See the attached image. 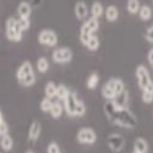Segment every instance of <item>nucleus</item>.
<instances>
[{
    "instance_id": "1",
    "label": "nucleus",
    "mask_w": 153,
    "mask_h": 153,
    "mask_svg": "<svg viewBox=\"0 0 153 153\" xmlns=\"http://www.w3.org/2000/svg\"><path fill=\"white\" fill-rule=\"evenodd\" d=\"M16 79L23 87H31L36 83V72L31 61H23L16 71Z\"/></svg>"
},
{
    "instance_id": "2",
    "label": "nucleus",
    "mask_w": 153,
    "mask_h": 153,
    "mask_svg": "<svg viewBox=\"0 0 153 153\" xmlns=\"http://www.w3.org/2000/svg\"><path fill=\"white\" fill-rule=\"evenodd\" d=\"M111 123L120 127H125V129H135L137 126V118L129 108H123L117 110V114Z\"/></svg>"
},
{
    "instance_id": "3",
    "label": "nucleus",
    "mask_w": 153,
    "mask_h": 153,
    "mask_svg": "<svg viewBox=\"0 0 153 153\" xmlns=\"http://www.w3.org/2000/svg\"><path fill=\"white\" fill-rule=\"evenodd\" d=\"M5 34L6 38L11 42H21L23 37V31L19 26L15 17H9L5 22Z\"/></svg>"
},
{
    "instance_id": "4",
    "label": "nucleus",
    "mask_w": 153,
    "mask_h": 153,
    "mask_svg": "<svg viewBox=\"0 0 153 153\" xmlns=\"http://www.w3.org/2000/svg\"><path fill=\"white\" fill-rule=\"evenodd\" d=\"M72 56H74L72 50L68 47L58 48L52 53V59L55 64H68L72 60Z\"/></svg>"
},
{
    "instance_id": "5",
    "label": "nucleus",
    "mask_w": 153,
    "mask_h": 153,
    "mask_svg": "<svg viewBox=\"0 0 153 153\" xmlns=\"http://www.w3.org/2000/svg\"><path fill=\"white\" fill-rule=\"evenodd\" d=\"M38 42L42 45L53 48L58 44V34L53 30H42L38 33Z\"/></svg>"
},
{
    "instance_id": "6",
    "label": "nucleus",
    "mask_w": 153,
    "mask_h": 153,
    "mask_svg": "<svg viewBox=\"0 0 153 153\" xmlns=\"http://www.w3.org/2000/svg\"><path fill=\"white\" fill-rule=\"evenodd\" d=\"M97 141V134L92 127H82L77 132V142L81 145H93Z\"/></svg>"
},
{
    "instance_id": "7",
    "label": "nucleus",
    "mask_w": 153,
    "mask_h": 153,
    "mask_svg": "<svg viewBox=\"0 0 153 153\" xmlns=\"http://www.w3.org/2000/svg\"><path fill=\"white\" fill-rule=\"evenodd\" d=\"M136 79H137L138 86H140L141 90H145V88L152 82L149 72H148V70L145 65H138L136 68Z\"/></svg>"
},
{
    "instance_id": "8",
    "label": "nucleus",
    "mask_w": 153,
    "mask_h": 153,
    "mask_svg": "<svg viewBox=\"0 0 153 153\" xmlns=\"http://www.w3.org/2000/svg\"><path fill=\"white\" fill-rule=\"evenodd\" d=\"M79 97L75 92H70L68 98L65 100H62L64 103V110L69 117H76V105H77Z\"/></svg>"
},
{
    "instance_id": "9",
    "label": "nucleus",
    "mask_w": 153,
    "mask_h": 153,
    "mask_svg": "<svg viewBox=\"0 0 153 153\" xmlns=\"http://www.w3.org/2000/svg\"><path fill=\"white\" fill-rule=\"evenodd\" d=\"M107 142L113 152H120L125 146V138L120 134H110L107 138Z\"/></svg>"
},
{
    "instance_id": "10",
    "label": "nucleus",
    "mask_w": 153,
    "mask_h": 153,
    "mask_svg": "<svg viewBox=\"0 0 153 153\" xmlns=\"http://www.w3.org/2000/svg\"><path fill=\"white\" fill-rule=\"evenodd\" d=\"M74 14H75V17L80 20V21H83L87 19L88 14H90V9H88L87 4L85 1H77L74 6Z\"/></svg>"
},
{
    "instance_id": "11",
    "label": "nucleus",
    "mask_w": 153,
    "mask_h": 153,
    "mask_svg": "<svg viewBox=\"0 0 153 153\" xmlns=\"http://www.w3.org/2000/svg\"><path fill=\"white\" fill-rule=\"evenodd\" d=\"M41 132H42V125L39 121H32L31 126H30V130H28V140L32 142H36L38 138L41 136Z\"/></svg>"
},
{
    "instance_id": "12",
    "label": "nucleus",
    "mask_w": 153,
    "mask_h": 153,
    "mask_svg": "<svg viewBox=\"0 0 153 153\" xmlns=\"http://www.w3.org/2000/svg\"><path fill=\"white\" fill-rule=\"evenodd\" d=\"M94 34V32L91 30V27L88 26L86 22H83V25L81 26V30H80V42L82 43V45L86 47L87 42L90 41V38Z\"/></svg>"
},
{
    "instance_id": "13",
    "label": "nucleus",
    "mask_w": 153,
    "mask_h": 153,
    "mask_svg": "<svg viewBox=\"0 0 153 153\" xmlns=\"http://www.w3.org/2000/svg\"><path fill=\"white\" fill-rule=\"evenodd\" d=\"M19 17H30L32 14V6L27 1H21L17 6Z\"/></svg>"
},
{
    "instance_id": "14",
    "label": "nucleus",
    "mask_w": 153,
    "mask_h": 153,
    "mask_svg": "<svg viewBox=\"0 0 153 153\" xmlns=\"http://www.w3.org/2000/svg\"><path fill=\"white\" fill-rule=\"evenodd\" d=\"M104 15L109 22H114L119 17V9L115 5H109V6H107V9L104 11Z\"/></svg>"
},
{
    "instance_id": "15",
    "label": "nucleus",
    "mask_w": 153,
    "mask_h": 153,
    "mask_svg": "<svg viewBox=\"0 0 153 153\" xmlns=\"http://www.w3.org/2000/svg\"><path fill=\"white\" fill-rule=\"evenodd\" d=\"M108 83L113 87L114 92H115L117 96H119L121 92L125 91V85H124V81L121 79H117V77H113L108 81Z\"/></svg>"
},
{
    "instance_id": "16",
    "label": "nucleus",
    "mask_w": 153,
    "mask_h": 153,
    "mask_svg": "<svg viewBox=\"0 0 153 153\" xmlns=\"http://www.w3.org/2000/svg\"><path fill=\"white\" fill-rule=\"evenodd\" d=\"M104 6L102 5V3L99 1H94L92 5H91V9H90V14L92 17H96V19H99L100 16L104 15Z\"/></svg>"
},
{
    "instance_id": "17",
    "label": "nucleus",
    "mask_w": 153,
    "mask_h": 153,
    "mask_svg": "<svg viewBox=\"0 0 153 153\" xmlns=\"http://www.w3.org/2000/svg\"><path fill=\"white\" fill-rule=\"evenodd\" d=\"M0 147H1L5 152H9L12 149V147H14V140H12V137L9 134L3 135L0 137Z\"/></svg>"
},
{
    "instance_id": "18",
    "label": "nucleus",
    "mask_w": 153,
    "mask_h": 153,
    "mask_svg": "<svg viewBox=\"0 0 153 153\" xmlns=\"http://www.w3.org/2000/svg\"><path fill=\"white\" fill-rule=\"evenodd\" d=\"M62 111H64V104H61L60 102H53V105L49 110L52 118H54V119L60 118L62 115Z\"/></svg>"
},
{
    "instance_id": "19",
    "label": "nucleus",
    "mask_w": 153,
    "mask_h": 153,
    "mask_svg": "<svg viewBox=\"0 0 153 153\" xmlns=\"http://www.w3.org/2000/svg\"><path fill=\"white\" fill-rule=\"evenodd\" d=\"M134 149L141 152V153H147L148 152V143L145 138L142 137H137L134 142Z\"/></svg>"
},
{
    "instance_id": "20",
    "label": "nucleus",
    "mask_w": 153,
    "mask_h": 153,
    "mask_svg": "<svg viewBox=\"0 0 153 153\" xmlns=\"http://www.w3.org/2000/svg\"><path fill=\"white\" fill-rule=\"evenodd\" d=\"M70 90L69 88L64 85V83H60V85H58L56 86V97H58V99L59 100H65L66 98H68V96L70 94Z\"/></svg>"
},
{
    "instance_id": "21",
    "label": "nucleus",
    "mask_w": 153,
    "mask_h": 153,
    "mask_svg": "<svg viewBox=\"0 0 153 153\" xmlns=\"http://www.w3.org/2000/svg\"><path fill=\"white\" fill-rule=\"evenodd\" d=\"M102 96H103L107 100H113L114 98L117 97L115 92H114V90H113V87L108 82L103 87H102Z\"/></svg>"
},
{
    "instance_id": "22",
    "label": "nucleus",
    "mask_w": 153,
    "mask_h": 153,
    "mask_svg": "<svg viewBox=\"0 0 153 153\" xmlns=\"http://www.w3.org/2000/svg\"><path fill=\"white\" fill-rule=\"evenodd\" d=\"M36 68H37V71L41 72V74H45L48 70H49V61L47 58L42 56L37 60V64H36Z\"/></svg>"
},
{
    "instance_id": "23",
    "label": "nucleus",
    "mask_w": 153,
    "mask_h": 153,
    "mask_svg": "<svg viewBox=\"0 0 153 153\" xmlns=\"http://www.w3.org/2000/svg\"><path fill=\"white\" fill-rule=\"evenodd\" d=\"M98 83H99V76H98V74L92 72L90 76H88L87 82H86L87 88H88V90H94V88H97Z\"/></svg>"
},
{
    "instance_id": "24",
    "label": "nucleus",
    "mask_w": 153,
    "mask_h": 153,
    "mask_svg": "<svg viewBox=\"0 0 153 153\" xmlns=\"http://www.w3.org/2000/svg\"><path fill=\"white\" fill-rule=\"evenodd\" d=\"M44 93H45V97L52 99L56 97V85L53 81H49L44 87Z\"/></svg>"
},
{
    "instance_id": "25",
    "label": "nucleus",
    "mask_w": 153,
    "mask_h": 153,
    "mask_svg": "<svg viewBox=\"0 0 153 153\" xmlns=\"http://www.w3.org/2000/svg\"><path fill=\"white\" fill-rule=\"evenodd\" d=\"M138 15L142 21H148L152 17V9L148 5H142L138 10Z\"/></svg>"
},
{
    "instance_id": "26",
    "label": "nucleus",
    "mask_w": 153,
    "mask_h": 153,
    "mask_svg": "<svg viewBox=\"0 0 153 153\" xmlns=\"http://www.w3.org/2000/svg\"><path fill=\"white\" fill-rule=\"evenodd\" d=\"M99 45H100L99 38H98L96 34H93V36L90 38V41L87 42V44H86V47L90 49L91 52H96V50H98V49H99Z\"/></svg>"
},
{
    "instance_id": "27",
    "label": "nucleus",
    "mask_w": 153,
    "mask_h": 153,
    "mask_svg": "<svg viewBox=\"0 0 153 153\" xmlns=\"http://www.w3.org/2000/svg\"><path fill=\"white\" fill-rule=\"evenodd\" d=\"M127 11L130 12V14L135 15L138 12L140 7H141V5H140V0H127Z\"/></svg>"
},
{
    "instance_id": "28",
    "label": "nucleus",
    "mask_w": 153,
    "mask_h": 153,
    "mask_svg": "<svg viewBox=\"0 0 153 153\" xmlns=\"http://www.w3.org/2000/svg\"><path fill=\"white\" fill-rule=\"evenodd\" d=\"M52 105H53V100H52V98H48V97H44L41 100V104H39L41 110L44 113H48L50 110V108H52Z\"/></svg>"
},
{
    "instance_id": "29",
    "label": "nucleus",
    "mask_w": 153,
    "mask_h": 153,
    "mask_svg": "<svg viewBox=\"0 0 153 153\" xmlns=\"http://www.w3.org/2000/svg\"><path fill=\"white\" fill-rule=\"evenodd\" d=\"M17 23L19 26L21 27V30L25 32V31H28L30 27H31V21H30V17H19L17 19Z\"/></svg>"
},
{
    "instance_id": "30",
    "label": "nucleus",
    "mask_w": 153,
    "mask_h": 153,
    "mask_svg": "<svg viewBox=\"0 0 153 153\" xmlns=\"http://www.w3.org/2000/svg\"><path fill=\"white\" fill-rule=\"evenodd\" d=\"M86 104L83 102L79 98V102H77V105H76V117H83L86 114Z\"/></svg>"
},
{
    "instance_id": "31",
    "label": "nucleus",
    "mask_w": 153,
    "mask_h": 153,
    "mask_svg": "<svg viewBox=\"0 0 153 153\" xmlns=\"http://www.w3.org/2000/svg\"><path fill=\"white\" fill-rule=\"evenodd\" d=\"M142 102H143V103H147V104L152 103V102H153V92L143 90L142 91Z\"/></svg>"
},
{
    "instance_id": "32",
    "label": "nucleus",
    "mask_w": 153,
    "mask_h": 153,
    "mask_svg": "<svg viewBox=\"0 0 153 153\" xmlns=\"http://www.w3.org/2000/svg\"><path fill=\"white\" fill-rule=\"evenodd\" d=\"M47 152L48 153H60V147H59V145L56 142H50L48 145Z\"/></svg>"
},
{
    "instance_id": "33",
    "label": "nucleus",
    "mask_w": 153,
    "mask_h": 153,
    "mask_svg": "<svg viewBox=\"0 0 153 153\" xmlns=\"http://www.w3.org/2000/svg\"><path fill=\"white\" fill-rule=\"evenodd\" d=\"M0 134H1V136L9 134V125L5 123V120L0 123Z\"/></svg>"
},
{
    "instance_id": "34",
    "label": "nucleus",
    "mask_w": 153,
    "mask_h": 153,
    "mask_svg": "<svg viewBox=\"0 0 153 153\" xmlns=\"http://www.w3.org/2000/svg\"><path fill=\"white\" fill-rule=\"evenodd\" d=\"M146 39L148 42H152L153 43V28L152 27H149L147 30V32H146Z\"/></svg>"
},
{
    "instance_id": "35",
    "label": "nucleus",
    "mask_w": 153,
    "mask_h": 153,
    "mask_svg": "<svg viewBox=\"0 0 153 153\" xmlns=\"http://www.w3.org/2000/svg\"><path fill=\"white\" fill-rule=\"evenodd\" d=\"M147 58H148V62L151 64V66L153 68V48H152V49H149V52H148Z\"/></svg>"
},
{
    "instance_id": "36",
    "label": "nucleus",
    "mask_w": 153,
    "mask_h": 153,
    "mask_svg": "<svg viewBox=\"0 0 153 153\" xmlns=\"http://www.w3.org/2000/svg\"><path fill=\"white\" fill-rule=\"evenodd\" d=\"M1 121H4V117H3V113L0 111V123H1Z\"/></svg>"
},
{
    "instance_id": "37",
    "label": "nucleus",
    "mask_w": 153,
    "mask_h": 153,
    "mask_svg": "<svg viewBox=\"0 0 153 153\" xmlns=\"http://www.w3.org/2000/svg\"><path fill=\"white\" fill-rule=\"evenodd\" d=\"M132 153H141V152H138V151H136V149H134V151H132Z\"/></svg>"
},
{
    "instance_id": "38",
    "label": "nucleus",
    "mask_w": 153,
    "mask_h": 153,
    "mask_svg": "<svg viewBox=\"0 0 153 153\" xmlns=\"http://www.w3.org/2000/svg\"><path fill=\"white\" fill-rule=\"evenodd\" d=\"M26 153H34V152H33V151H27Z\"/></svg>"
},
{
    "instance_id": "39",
    "label": "nucleus",
    "mask_w": 153,
    "mask_h": 153,
    "mask_svg": "<svg viewBox=\"0 0 153 153\" xmlns=\"http://www.w3.org/2000/svg\"><path fill=\"white\" fill-rule=\"evenodd\" d=\"M0 137H1V134H0Z\"/></svg>"
},
{
    "instance_id": "40",
    "label": "nucleus",
    "mask_w": 153,
    "mask_h": 153,
    "mask_svg": "<svg viewBox=\"0 0 153 153\" xmlns=\"http://www.w3.org/2000/svg\"><path fill=\"white\" fill-rule=\"evenodd\" d=\"M152 28H153V26H152Z\"/></svg>"
}]
</instances>
